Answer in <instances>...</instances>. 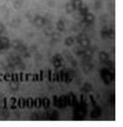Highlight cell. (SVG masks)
Instances as JSON below:
<instances>
[{
	"mask_svg": "<svg viewBox=\"0 0 123 127\" xmlns=\"http://www.w3.org/2000/svg\"><path fill=\"white\" fill-rule=\"evenodd\" d=\"M100 73H101V77L103 80L104 83H106V84L112 83V81H113V74L112 73V72H110V71L106 68H102V69H101Z\"/></svg>",
	"mask_w": 123,
	"mask_h": 127,
	"instance_id": "cell-1",
	"label": "cell"
},
{
	"mask_svg": "<svg viewBox=\"0 0 123 127\" xmlns=\"http://www.w3.org/2000/svg\"><path fill=\"white\" fill-rule=\"evenodd\" d=\"M77 41L80 43V45L81 46L82 48H88L89 46H90V40H89V39L87 38V35L83 34V33H81V34H80L77 37Z\"/></svg>",
	"mask_w": 123,
	"mask_h": 127,
	"instance_id": "cell-2",
	"label": "cell"
},
{
	"mask_svg": "<svg viewBox=\"0 0 123 127\" xmlns=\"http://www.w3.org/2000/svg\"><path fill=\"white\" fill-rule=\"evenodd\" d=\"M85 106L83 104L76 105V108L74 110V116H77L78 119H82L86 116V110H85Z\"/></svg>",
	"mask_w": 123,
	"mask_h": 127,
	"instance_id": "cell-3",
	"label": "cell"
},
{
	"mask_svg": "<svg viewBox=\"0 0 123 127\" xmlns=\"http://www.w3.org/2000/svg\"><path fill=\"white\" fill-rule=\"evenodd\" d=\"M34 24L35 26H37V27H42V26H44V25L46 24V19L44 18V17H42V16H36L34 19Z\"/></svg>",
	"mask_w": 123,
	"mask_h": 127,
	"instance_id": "cell-4",
	"label": "cell"
},
{
	"mask_svg": "<svg viewBox=\"0 0 123 127\" xmlns=\"http://www.w3.org/2000/svg\"><path fill=\"white\" fill-rule=\"evenodd\" d=\"M67 103H68V105L72 106V107L77 105V98H76V96L72 92L70 93L68 97H67Z\"/></svg>",
	"mask_w": 123,
	"mask_h": 127,
	"instance_id": "cell-5",
	"label": "cell"
},
{
	"mask_svg": "<svg viewBox=\"0 0 123 127\" xmlns=\"http://www.w3.org/2000/svg\"><path fill=\"white\" fill-rule=\"evenodd\" d=\"M68 105L67 103V97L66 96H62L60 98H58V100H57V107H65Z\"/></svg>",
	"mask_w": 123,
	"mask_h": 127,
	"instance_id": "cell-6",
	"label": "cell"
},
{
	"mask_svg": "<svg viewBox=\"0 0 123 127\" xmlns=\"http://www.w3.org/2000/svg\"><path fill=\"white\" fill-rule=\"evenodd\" d=\"M62 57L60 55H56V56L54 57V58H53V64H54L55 68H59L60 66L62 65Z\"/></svg>",
	"mask_w": 123,
	"mask_h": 127,
	"instance_id": "cell-7",
	"label": "cell"
},
{
	"mask_svg": "<svg viewBox=\"0 0 123 127\" xmlns=\"http://www.w3.org/2000/svg\"><path fill=\"white\" fill-rule=\"evenodd\" d=\"M0 42L2 44L3 48L4 49H7L11 47V43H10V40L8 39V38L6 37H0Z\"/></svg>",
	"mask_w": 123,
	"mask_h": 127,
	"instance_id": "cell-8",
	"label": "cell"
},
{
	"mask_svg": "<svg viewBox=\"0 0 123 127\" xmlns=\"http://www.w3.org/2000/svg\"><path fill=\"white\" fill-rule=\"evenodd\" d=\"M84 16V22L87 23H94L95 21V15L93 14H90V13H87Z\"/></svg>",
	"mask_w": 123,
	"mask_h": 127,
	"instance_id": "cell-9",
	"label": "cell"
},
{
	"mask_svg": "<svg viewBox=\"0 0 123 127\" xmlns=\"http://www.w3.org/2000/svg\"><path fill=\"white\" fill-rule=\"evenodd\" d=\"M99 59H100L101 62L106 63L107 61H109V55L104 51H101L99 53Z\"/></svg>",
	"mask_w": 123,
	"mask_h": 127,
	"instance_id": "cell-10",
	"label": "cell"
},
{
	"mask_svg": "<svg viewBox=\"0 0 123 127\" xmlns=\"http://www.w3.org/2000/svg\"><path fill=\"white\" fill-rule=\"evenodd\" d=\"M71 4L74 7V10H79L83 3H82V0H72Z\"/></svg>",
	"mask_w": 123,
	"mask_h": 127,
	"instance_id": "cell-11",
	"label": "cell"
},
{
	"mask_svg": "<svg viewBox=\"0 0 123 127\" xmlns=\"http://www.w3.org/2000/svg\"><path fill=\"white\" fill-rule=\"evenodd\" d=\"M56 28L59 32H63L64 30H65V25H64L63 21H62V20L58 21V23H57V24H56Z\"/></svg>",
	"mask_w": 123,
	"mask_h": 127,
	"instance_id": "cell-12",
	"label": "cell"
},
{
	"mask_svg": "<svg viewBox=\"0 0 123 127\" xmlns=\"http://www.w3.org/2000/svg\"><path fill=\"white\" fill-rule=\"evenodd\" d=\"M100 114H101L100 107H95V109H94L93 111H92L91 116H92V117H94V118H96V117H98V116H100Z\"/></svg>",
	"mask_w": 123,
	"mask_h": 127,
	"instance_id": "cell-13",
	"label": "cell"
},
{
	"mask_svg": "<svg viewBox=\"0 0 123 127\" xmlns=\"http://www.w3.org/2000/svg\"><path fill=\"white\" fill-rule=\"evenodd\" d=\"M92 69H93V64H89V62L88 63H85V65H84V67H83V70H84L85 73H88Z\"/></svg>",
	"mask_w": 123,
	"mask_h": 127,
	"instance_id": "cell-14",
	"label": "cell"
},
{
	"mask_svg": "<svg viewBox=\"0 0 123 127\" xmlns=\"http://www.w3.org/2000/svg\"><path fill=\"white\" fill-rule=\"evenodd\" d=\"M65 9H66V13H67V14H71V13L74 11V7H73L71 2L66 4V5H65Z\"/></svg>",
	"mask_w": 123,
	"mask_h": 127,
	"instance_id": "cell-15",
	"label": "cell"
},
{
	"mask_svg": "<svg viewBox=\"0 0 123 127\" xmlns=\"http://www.w3.org/2000/svg\"><path fill=\"white\" fill-rule=\"evenodd\" d=\"M12 46L14 47V48H16V49H19V48H21V42H20V40H19V39H15V40L13 41V43H12Z\"/></svg>",
	"mask_w": 123,
	"mask_h": 127,
	"instance_id": "cell-16",
	"label": "cell"
},
{
	"mask_svg": "<svg viewBox=\"0 0 123 127\" xmlns=\"http://www.w3.org/2000/svg\"><path fill=\"white\" fill-rule=\"evenodd\" d=\"M79 11H80V13L82 14V15H85L87 13H88V8H87V5H84L83 4H82V5L80 6V9H79Z\"/></svg>",
	"mask_w": 123,
	"mask_h": 127,
	"instance_id": "cell-17",
	"label": "cell"
},
{
	"mask_svg": "<svg viewBox=\"0 0 123 127\" xmlns=\"http://www.w3.org/2000/svg\"><path fill=\"white\" fill-rule=\"evenodd\" d=\"M64 42H65V45L66 46L71 47V46H72L74 44V39H73L72 37H68V38H66Z\"/></svg>",
	"mask_w": 123,
	"mask_h": 127,
	"instance_id": "cell-18",
	"label": "cell"
},
{
	"mask_svg": "<svg viewBox=\"0 0 123 127\" xmlns=\"http://www.w3.org/2000/svg\"><path fill=\"white\" fill-rule=\"evenodd\" d=\"M83 90H84L85 92H90V91H92V84H90L89 82H86V83L84 84Z\"/></svg>",
	"mask_w": 123,
	"mask_h": 127,
	"instance_id": "cell-19",
	"label": "cell"
},
{
	"mask_svg": "<svg viewBox=\"0 0 123 127\" xmlns=\"http://www.w3.org/2000/svg\"><path fill=\"white\" fill-rule=\"evenodd\" d=\"M42 106H43L45 108H47L50 106V100L48 99L47 98H44L42 100Z\"/></svg>",
	"mask_w": 123,
	"mask_h": 127,
	"instance_id": "cell-20",
	"label": "cell"
},
{
	"mask_svg": "<svg viewBox=\"0 0 123 127\" xmlns=\"http://www.w3.org/2000/svg\"><path fill=\"white\" fill-rule=\"evenodd\" d=\"M10 87L12 88V90H17V89L19 88V84H18V82H12L11 83H10Z\"/></svg>",
	"mask_w": 123,
	"mask_h": 127,
	"instance_id": "cell-21",
	"label": "cell"
},
{
	"mask_svg": "<svg viewBox=\"0 0 123 127\" xmlns=\"http://www.w3.org/2000/svg\"><path fill=\"white\" fill-rule=\"evenodd\" d=\"M4 31H5V27H4V25H3L2 23H0V34H1V33H3V32H4Z\"/></svg>",
	"mask_w": 123,
	"mask_h": 127,
	"instance_id": "cell-22",
	"label": "cell"
},
{
	"mask_svg": "<svg viewBox=\"0 0 123 127\" xmlns=\"http://www.w3.org/2000/svg\"><path fill=\"white\" fill-rule=\"evenodd\" d=\"M57 100H58V98H57L56 96H55V97H54V105H55V107H56V105H57Z\"/></svg>",
	"mask_w": 123,
	"mask_h": 127,
	"instance_id": "cell-23",
	"label": "cell"
},
{
	"mask_svg": "<svg viewBox=\"0 0 123 127\" xmlns=\"http://www.w3.org/2000/svg\"><path fill=\"white\" fill-rule=\"evenodd\" d=\"M2 49H4V48H3L2 44H1V42H0V50H2Z\"/></svg>",
	"mask_w": 123,
	"mask_h": 127,
	"instance_id": "cell-24",
	"label": "cell"
}]
</instances>
